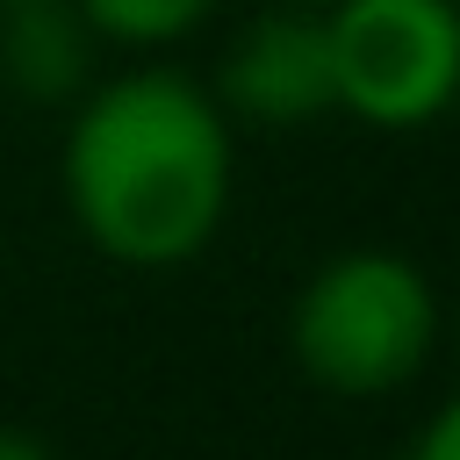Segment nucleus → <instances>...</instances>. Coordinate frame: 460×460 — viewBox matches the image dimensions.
I'll list each match as a JSON object with an SVG mask.
<instances>
[{"mask_svg": "<svg viewBox=\"0 0 460 460\" xmlns=\"http://www.w3.org/2000/svg\"><path fill=\"white\" fill-rule=\"evenodd\" d=\"M0 460H58L36 431H22V424H0Z\"/></svg>", "mask_w": 460, "mask_h": 460, "instance_id": "6e6552de", "label": "nucleus"}, {"mask_svg": "<svg viewBox=\"0 0 460 460\" xmlns=\"http://www.w3.org/2000/svg\"><path fill=\"white\" fill-rule=\"evenodd\" d=\"M93 50L101 36L86 29V14L72 0H14L0 7V72L22 101H72L93 79Z\"/></svg>", "mask_w": 460, "mask_h": 460, "instance_id": "39448f33", "label": "nucleus"}, {"mask_svg": "<svg viewBox=\"0 0 460 460\" xmlns=\"http://www.w3.org/2000/svg\"><path fill=\"white\" fill-rule=\"evenodd\" d=\"M0 7H14V0H0Z\"/></svg>", "mask_w": 460, "mask_h": 460, "instance_id": "9b49d317", "label": "nucleus"}, {"mask_svg": "<svg viewBox=\"0 0 460 460\" xmlns=\"http://www.w3.org/2000/svg\"><path fill=\"white\" fill-rule=\"evenodd\" d=\"M230 122L259 129H302L331 115V43H323V7L273 0L259 22H244L216 65V86Z\"/></svg>", "mask_w": 460, "mask_h": 460, "instance_id": "20e7f679", "label": "nucleus"}, {"mask_svg": "<svg viewBox=\"0 0 460 460\" xmlns=\"http://www.w3.org/2000/svg\"><path fill=\"white\" fill-rule=\"evenodd\" d=\"M431 345H438V288L402 252L359 244L323 259L295 288L288 352L323 395H345V402L395 395L402 381L424 374Z\"/></svg>", "mask_w": 460, "mask_h": 460, "instance_id": "f03ea898", "label": "nucleus"}, {"mask_svg": "<svg viewBox=\"0 0 460 460\" xmlns=\"http://www.w3.org/2000/svg\"><path fill=\"white\" fill-rule=\"evenodd\" d=\"M79 237L115 266H187L216 244L237 180L223 101L172 72L137 65L79 93L58 151Z\"/></svg>", "mask_w": 460, "mask_h": 460, "instance_id": "f257e3e1", "label": "nucleus"}, {"mask_svg": "<svg viewBox=\"0 0 460 460\" xmlns=\"http://www.w3.org/2000/svg\"><path fill=\"white\" fill-rule=\"evenodd\" d=\"M331 108L367 129H431L460 101V0H323Z\"/></svg>", "mask_w": 460, "mask_h": 460, "instance_id": "7ed1b4c3", "label": "nucleus"}, {"mask_svg": "<svg viewBox=\"0 0 460 460\" xmlns=\"http://www.w3.org/2000/svg\"><path fill=\"white\" fill-rule=\"evenodd\" d=\"M402 460H460V395L453 402H438L424 424H417V438H410V453Z\"/></svg>", "mask_w": 460, "mask_h": 460, "instance_id": "0eeeda50", "label": "nucleus"}, {"mask_svg": "<svg viewBox=\"0 0 460 460\" xmlns=\"http://www.w3.org/2000/svg\"><path fill=\"white\" fill-rule=\"evenodd\" d=\"M86 14V29L101 43H122V50H172L187 43L223 0H72Z\"/></svg>", "mask_w": 460, "mask_h": 460, "instance_id": "423d86ee", "label": "nucleus"}, {"mask_svg": "<svg viewBox=\"0 0 460 460\" xmlns=\"http://www.w3.org/2000/svg\"><path fill=\"white\" fill-rule=\"evenodd\" d=\"M295 7H323V0H295Z\"/></svg>", "mask_w": 460, "mask_h": 460, "instance_id": "1a4fd4ad", "label": "nucleus"}, {"mask_svg": "<svg viewBox=\"0 0 460 460\" xmlns=\"http://www.w3.org/2000/svg\"><path fill=\"white\" fill-rule=\"evenodd\" d=\"M453 352H460V338H453Z\"/></svg>", "mask_w": 460, "mask_h": 460, "instance_id": "9d476101", "label": "nucleus"}, {"mask_svg": "<svg viewBox=\"0 0 460 460\" xmlns=\"http://www.w3.org/2000/svg\"><path fill=\"white\" fill-rule=\"evenodd\" d=\"M453 108H460V101H453Z\"/></svg>", "mask_w": 460, "mask_h": 460, "instance_id": "f8f14e48", "label": "nucleus"}]
</instances>
